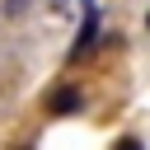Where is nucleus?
Here are the masks:
<instances>
[{"instance_id":"obj_2","label":"nucleus","mask_w":150,"mask_h":150,"mask_svg":"<svg viewBox=\"0 0 150 150\" xmlns=\"http://www.w3.org/2000/svg\"><path fill=\"white\" fill-rule=\"evenodd\" d=\"M80 108H84V94H80L75 84L52 89V98H47V112H52V117H70V112H80Z\"/></svg>"},{"instance_id":"obj_5","label":"nucleus","mask_w":150,"mask_h":150,"mask_svg":"<svg viewBox=\"0 0 150 150\" xmlns=\"http://www.w3.org/2000/svg\"><path fill=\"white\" fill-rule=\"evenodd\" d=\"M19 150H33V145H19Z\"/></svg>"},{"instance_id":"obj_4","label":"nucleus","mask_w":150,"mask_h":150,"mask_svg":"<svg viewBox=\"0 0 150 150\" xmlns=\"http://www.w3.org/2000/svg\"><path fill=\"white\" fill-rule=\"evenodd\" d=\"M112 150H141V141H136V136H122V141H117Z\"/></svg>"},{"instance_id":"obj_6","label":"nucleus","mask_w":150,"mask_h":150,"mask_svg":"<svg viewBox=\"0 0 150 150\" xmlns=\"http://www.w3.org/2000/svg\"><path fill=\"white\" fill-rule=\"evenodd\" d=\"M145 28H150V14H145Z\"/></svg>"},{"instance_id":"obj_3","label":"nucleus","mask_w":150,"mask_h":150,"mask_svg":"<svg viewBox=\"0 0 150 150\" xmlns=\"http://www.w3.org/2000/svg\"><path fill=\"white\" fill-rule=\"evenodd\" d=\"M28 9H33V0H0V14L5 19H23Z\"/></svg>"},{"instance_id":"obj_1","label":"nucleus","mask_w":150,"mask_h":150,"mask_svg":"<svg viewBox=\"0 0 150 150\" xmlns=\"http://www.w3.org/2000/svg\"><path fill=\"white\" fill-rule=\"evenodd\" d=\"M94 42H98V5H94V0H84V23H80V33H75V42H70V52H66V56H70V61H80Z\"/></svg>"}]
</instances>
